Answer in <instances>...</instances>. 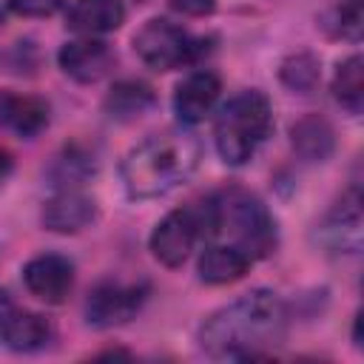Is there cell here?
<instances>
[{"label":"cell","instance_id":"6da1fadb","mask_svg":"<svg viewBox=\"0 0 364 364\" xmlns=\"http://www.w3.org/2000/svg\"><path fill=\"white\" fill-rule=\"evenodd\" d=\"M287 307L273 290H250L213 310L199 327V347L210 358L245 361L267 355L284 341Z\"/></svg>","mask_w":364,"mask_h":364},{"label":"cell","instance_id":"7a4b0ae2","mask_svg":"<svg viewBox=\"0 0 364 364\" xmlns=\"http://www.w3.org/2000/svg\"><path fill=\"white\" fill-rule=\"evenodd\" d=\"M202 145L188 131H162L136 142L119 165L122 188L131 199H159L188 182L199 168Z\"/></svg>","mask_w":364,"mask_h":364},{"label":"cell","instance_id":"3957f363","mask_svg":"<svg viewBox=\"0 0 364 364\" xmlns=\"http://www.w3.org/2000/svg\"><path fill=\"white\" fill-rule=\"evenodd\" d=\"M205 236L230 242L242 247L253 262L273 253L276 247V219L267 205L242 188H228L202 202Z\"/></svg>","mask_w":364,"mask_h":364},{"label":"cell","instance_id":"277c9868","mask_svg":"<svg viewBox=\"0 0 364 364\" xmlns=\"http://www.w3.org/2000/svg\"><path fill=\"white\" fill-rule=\"evenodd\" d=\"M273 131V105L270 100L250 88L233 94L216 114L213 125V142L228 165H245L256 156V151L264 145V139Z\"/></svg>","mask_w":364,"mask_h":364},{"label":"cell","instance_id":"5b68a950","mask_svg":"<svg viewBox=\"0 0 364 364\" xmlns=\"http://www.w3.org/2000/svg\"><path fill=\"white\" fill-rule=\"evenodd\" d=\"M134 51L148 68L173 71V68L196 63L205 54V40L191 37L182 26H176L165 17H151L134 34Z\"/></svg>","mask_w":364,"mask_h":364},{"label":"cell","instance_id":"8992f818","mask_svg":"<svg viewBox=\"0 0 364 364\" xmlns=\"http://www.w3.org/2000/svg\"><path fill=\"white\" fill-rule=\"evenodd\" d=\"M202 236H205L202 205H185V208L165 213L156 222V228L151 230L148 247L159 264L179 267L188 262V256L193 253V247Z\"/></svg>","mask_w":364,"mask_h":364},{"label":"cell","instance_id":"52a82bcc","mask_svg":"<svg viewBox=\"0 0 364 364\" xmlns=\"http://www.w3.org/2000/svg\"><path fill=\"white\" fill-rule=\"evenodd\" d=\"M316 242L338 256L361 250V193L355 185L316 225Z\"/></svg>","mask_w":364,"mask_h":364},{"label":"cell","instance_id":"ba28073f","mask_svg":"<svg viewBox=\"0 0 364 364\" xmlns=\"http://www.w3.org/2000/svg\"><path fill=\"white\" fill-rule=\"evenodd\" d=\"M145 301L142 284H122V282H100L85 299V321L91 327H117L131 321Z\"/></svg>","mask_w":364,"mask_h":364},{"label":"cell","instance_id":"9c48e42d","mask_svg":"<svg viewBox=\"0 0 364 364\" xmlns=\"http://www.w3.org/2000/svg\"><path fill=\"white\" fill-rule=\"evenodd\" d=\"M23 284L34 299L63 304L74 287V264L60 253H40L23 264Z\"/></svg>","mask_w":364,"mask_h":364},{"label":"cell","instance_id":"30bf717a","mask_svg":"<svg viewBox=\"0 0 364 364\" xmlns=\"http://www.w3.org/2000/svg\"><path fill=\"white\" fill-rule=\"evenodd\" d=\"M57 63L63 74L71 77L74 82L91 85V82H100L114 68V51L108 43L97 37H80V40L63 43V48L57 51Z\"/></svg>","mask_w":364,"mask_h":364},{"label":"cell","instance_id":"8fae6325","mask_svg":"<svg viewBox=\"0 0 364 364\" xmlns=\"http://www.w3.org/2000/svg\"><path fill=\"white\" fill-rule=\"evenodd\" d=\"M219 91H222V82L213 71L199 68V71L185 74L173 88V111H176L179 122L182 125L202 122L216 108Z\"/></svg>","mask_w":364,"mask_h":364},{"label":"cell","instance_id":"7c38bea8","mask_svg":"<svg viewBox=\"0 0 364 364\" xmlns=\"http://www.w3.org/2000/svg\"><path fill=\"white\" fill-rule=\"evenodd\" d=\"M40 219L54 233H80L97 219V202L80 188H63L43 205Z\"/></svg>","mask_w":364,"mask_h":364},{"label":"cell","instance_id":"4fadbf2b","mask_svg":"<svg viewBox=\"0 0 364 364\" xmlns=\"http://www.w3.org/2000/svg\"><path fill=\"white\" fill-rule=\"evenodd\" d=\"M0 125L20 139H34L48 125V102L34 94L3 88L0 91Z\"/></svg>","mask_w":364,"mask_h":364},{"label":"cell","instance_id":"5bb4252c","mask_svg":"<svg viewBox=\"0 0 364 364\" xmlns=\"http://www.w3.org/2000/svg\"><path fill=\"white\" fill-rule=\"evenodd\" d=\"M0 338L17 353H34L51 341V324L34 310L9 304L0 310Z\"/></svg>","mask_w":364,"mask_h":364},{"label":"cell","instance_id":"9a60e30c","mask_svg":"<svg viewBox=\"0 0 364 364\" xmlns=\"http://www.w3.org/2000/svg\"><path fill=\"white\" fill-rule=\"evenodd\" d=\"M250 264L253 259L242 247L230 242H213L199 253L196 273L205 284H233L250 270Z\"/></svg>","mask_w":364,"mask_h":364},{"label":"cell","instance_id":"2e32d148","mask_svg":"<svg viewBox=\"0 0 364 364\" xmlns=\"http://www.w3.org/2000/svg\"><path fill=\"white\" fill-rule=\"evenodd\" d=\"M65 20H68V28L85 37L108 34L125 23V3L122 0H74Z\"/></svg>","mask_w":364,"mask_h":364},{"label":"cell","instance_id":"e0dca14e","mask_svg":"<svg viewBox=\"0 0 364 364\" xmlns=\"http://www.w3.org/2000/svg\"><path fill=\"white\" fill-rule=\"evenodd\" d=\"M290 145L304 162H324L336 151V131L318 114H304L290 128Z\"/></svg>","mask_w":364,"mask_h":364},{"label":"cell","instance_id":"ac0fdd59","mask_svg":"<svg viewBox=\"0 0 364 364\" xmlns=\"http://www.w3.org/2000/svg\"><path fill=\"white\" fill-rule=\"evenodd\" d=\"M105 114L111 119L119 122H131L142 114H148L156 105V94L148 82L142 80H119L111 85V91L105 94Z\"/></svg>","mask_w":364,"mask_h":364},{"label":"cell","instance_id":"d6986e66","mask_svg":"<svg viewBox=\"0 0 364 364\" xmlns=\"http://www.w3.org/2000/svg\"><path fill=\"white\" fill-rule=\"evenodd\" d=\"M333 97L344 111L361 114V105H364V60L358 54H350L347 60L338 63V68L333 74Z\"/></svg>","mask_w":364,"mask_h":364},{"label":"cell","instance_id":"ffe728a7","mask_svg":"<svg viewBox=\"0 0 364 364\" xmlns=\"http://www.w3.org/2000/svg\"><path fill=\"white\" fill-rule=\"evenodd\" d=\"M279 77L282 82L290 88V91H299V94H310L318 80H321V63L318 57H313L310 51H299V54H290L282 68H279Z\"/></svg>","mask_w":364,"mask_h":364},{"label":"cell","instance_id":"44dd1931","mask_svg":"<svg viewBox=\"0 0 364 364\" xmlns=\"http://www.w3.org/2000/svg\"><path fill=\"white\" fill-rule=\"evenodd\" d=\"M91 173V159L85 154H80L77 148H65V154L54 156V165L48 171L51 185L57 191L63 188H80Z\"/></svg>","mask_w":364,"mask_h":364},{"label":"cell","instance_id":"7402d4cb","mask_svg":"<svg viewBox=\"0 0 364 364\" xmlns=\"http://www.w3.org/2000/svg\"><path fill=\"white\" fill-rule=\"evenodd\" d=\"M333 34L350 43L361 37V0H341L333 11Z\"/></svg>","mask_w":364,"mask_h":364},{"label":"cell","instance_id":"603a6c76","mask_svg":"<svg viewBox=\"0 0 364 364\" xmlns=\"http://www.w3.org/2000/svg\"><path fill=\"white\" fill-rule=\"evenodd\" d=\"M63 6V0H9V9L23 17H48Z\"/></svg>","mask_w":364,"mask_h":364},{"label":"cell","instance_id":"cb8c5ba5","mask_svg":"<svg viewBox=\"0 0 364 364\" xmlns=\"http://www.w3.org/2000/svg\"><path fill=\"white\" fill-rule=\"evenodd\" d=\"M171 9L188 17H208L216 9V0H171Z\"/></svg>","mask_w":364,"mask_h":364},{"label":"cell","instance_id":"d4e9b609","mask_svg":"<svg viewBox=\"0 0 364 364\" xmlns=\"http://www.w3.org/2000/svg\"><path fill=\"white\" fill-rule=\"evenodd\" d=\"M9 165H11V162H9V156L0 151V182L6 179V173H9Z\"/></svg>","mask_w":364,"mask_h":364}]
</instances>
